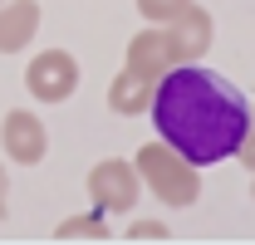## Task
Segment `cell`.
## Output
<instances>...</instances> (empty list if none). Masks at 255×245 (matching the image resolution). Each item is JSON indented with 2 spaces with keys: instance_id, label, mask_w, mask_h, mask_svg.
I'll return each mask as SVG.
<instances>
[{
  "instance_id": "6da1fadb",
  "label": "cell",
  "mask_w": 255,
  "mask_h": 245,
  "mask_svg": "<svg viewBox=\"0 0 255 245\" xmlns=\"http://www.w3.org/2000/svg\"><path fill=\"white\" fill-rule=\"evenodd\" d=\"M152 122H157L162 142H172L177 152L196 167H216L226 157L241 152L246 132H251V103L231 79L201 64H177L157 79L152 98Z\"/></svg>"
},
{
  "instance_id": "7a4b0ae2",
  "label": "cell",
  "mask_w": 255,
  "mask_h": 245,
  "mask_svg": "<svg viewBox=\"0 0 255 245\" xmlns=\"http://www.w3.org/2000/svg\"><path fill=\"white\" fill-rule=\"evenodd\" d=\"M142 186L157 196L162 206H191L201 196V177H196V162L177 152L172 142H142L137 157H132Z\"/></svg>"
},
{
  "instance_id": "3957f363",
  "label": "cell",
  "mask_w": 255,
  "mask_h": 245,
  "mask_svg": "<svg viewBox=\"0 0 255 245\" xmlns=\"http://www.w3.org/2000/svg\"><path fill=\"white\" fill-rule=\"evenodd\" d=\"M89 196H94V206L103 216H128L137 206V196H142V177H137V167L123 162V157H103L94 162V172H89Z\"/></svg>"
},
{
  "instance_id": "277c9868",
  "label": "cell",
  "mask_w": 255,
  "mask_h": 245,
  "mask_svg": "<svg viewBox=\"0 0 255 245\" xmlns=\"http://www.w3.org/2000/svg\"><path fill=\"white\" fill-rule=\"evenodd\" d=\"M25 89H30L34 103H64L79 89V59L69 49H39L25 64Z\"/></svg>"
},
{
  "instance_id": "5b68a950",
  "label": "cell",
  "mask_w": 255,
  "mask_h": 245,
  "mask_svg": "<svg viewBox=\"0 0 255 245\" xmlns=\"http://www.w3.org/2000/svg\"><path fill=\"white\" fill-rule=\"evenodd\" d=\"M0 147H5L10 162H20V167H39L44 152H49V127H44V118L30 113V108H10L5 122H0Z\"/></svg>"
},
{
  "instance_id": "8992f818",
  "label": "cell",
  "mask_w": 255,
  "mask_h": 245,
  "mask_svg": "<svg viewBox=\"0 0 255 245\" xmlns=\"http://www.w3.org/2000/svg\"><path fill=\"white\" fill-rule=\"evenodd\" d=\"M167 39H172V49H177V64H201V59H206V49H211V39H216V20H211V10H201V5L191 0L182 15L167 20Z\"/></svg>"
},
{
  "instance_id": "52a82bcc",
  "label": "cell",
  "mask_w": 255,
  "mask_h": 245,
  "mask_svg": "<svg viewBox=\"0 0 255 245\" xmlns=\"http://www.w3.org/2000/svg\"><path fill=\"white\" fill-rule=\"evenodd\" d=\"M123 69L152 79V84H157L167 69H177V49H172V39H167V25H147L142 34H132V39H128Z\"/></svg>"
},
{
  "instance_id": "ba28073f",
  "label": "cell",
  "mask_w": 255,
  "mask_h": 245,
  "mask_svg": "<svg viewBox=\"0 0 255 245\" xmlns=\"http://www.w3.org/2000/svg\"><path fill=\"white\" fill-rule=\"evenodd\" d=\"M39 34V0H0V54L30 49Z\"/></svg>"
},
{
  "instance_id": "9c48e42d",
  "label": "cell",
  "mask_w": 255,
  "mask_h": 245,
  "mask_svg": "<svg viewBox=\"0 0 255 245\" xmlns=\"http://www.w3.org/2000/svg\"><path fill=\"white\" fill-rule=\"evenodd\" d=\"M152 98H157V84H152V79H142V74H132V69H118V74H113V84H108V108H113V113H123V118L147 113V108H152Z\"/></svg>"
},
{
  "instance_id": "30bf717a",
  "label": "cell",
  "mask_w": 255,
  "mask_h": 245,
  "mask_svg": "<svg viewBox=\"0 0 255 245\" xmlns=\"http://www.w3.org/2000/svg\"><path fill=\"white\" fill-rule=\"evenodd\" d=\"M54 236H59V241H108L113 231H108V216L94 206L89 216H69V221H59Z\"/></svg>"
},
{
  "instance_id": "8fae6325",
  "label": "cell",
  "mask_w": 255,
  "mask_h": 245,
  "mask_svg": "<svg viewBox=\"0 0 255 245\" xmlns=\"http://www.w3.org/2000/svg\"><path fill=\"white\" fill-rule=\"evenodd\" d=\"M191 0H137V15L147 20V25H167L172 15H182Z\"/></svg>"
},
{
  "instance_id": "7c38bea8",
  "label": "cell",
  "mask_w": 255,
  "mask_h": 245,
  "mask_svg": "<svg viewBox=\"0 0 255 245\" xmlns=\"http://www.w3.org/2000/svg\"><path fill=\"white\" fill-rule=\"evenodd\" d=\"M128 241H167V226L162 221H132L128 226Z\"/></svg>"
},
{
  "instance_id": "4fadbf2b",
  "label": "cell",
  "mask_w": 255,
  "mask_h": 245,
  "mask_svg": "<svg viewBox=\"0 0 255 245\" xmlns=\"http://www.w3.org/2000/svg\"><path fill=\"white\" fill-rule=\"evenodd\" d=\"M236 157H241V162H246V167L255 172V127L246 132V142H241V152H236Z\"/></svg>"
},
{
  "instance_id": "5bb4252c",
  "label": "cell",
  "mask_w": 255,
  "mask_h": 245,
  "mask_svg": "<svg viewBox=\"0 0 255 245\" xmlns=\"http://www.w3.org/2000/svg\"><path fill=\"white\" fill-rule=\"evenodd\" d=\"M0 216H10V172L0 162Z\"/></svg>"
},
{
  "instance_id": "9a60e30c",
  "label": "cell",
  "mask_w": 255,
  "mask_h": 245,
  "mask_svg": "<svg viewBox=\"0 0 255 245\" xmlns=\"http://www.w3.org/2000/svg\"><path fill=\"white\" fill-rule=\"evenodd\" d=\"M251 127H255V103H251Z\"/></svg>"
},
{
  "instance_id": "2e32d148",
  "label": "cell",
  "mask_w": 255,
  "mask_h": 245,
  "mask_svg": "<svg viewBox=\"0 0 255 245\" xmlns=\"http://www.w3.org/2000/svg\"><path fill=\"white\" fill-rule=\"evenodd\" d=\"M251 196H255V182H251Z\"/></svg>"
}]
</instances>
